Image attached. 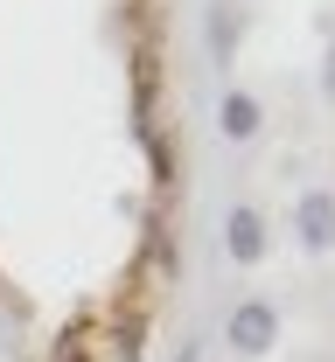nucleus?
Instances as JSON below:
<instances>
[{
  "label": "nucleus",
  "instance_id": "obj_4",
  "mask_svg": "<svg viewBox=\"0 0 335 362\" xmlns=\"http://www.w3.org/2000/svg\"><path fill=\"white\" fill-rule=\"evenodd\" d=\"M217 126H224L231 139H251L259 133V98H251V90H231V98L217 105Z\"/></svg>",
  "mask_w": 335,
  "mask_h": 362
},
{
  "label": "nucleus",
  "instance_id": "obj_1",
  "mask_svg": "<svg viewBox=\"0 0 335 362\" xmlns=\"http://www.w3.org/2000/svg\"><path fill=\"white\" fill-rule=\"evenodd\" d=\"M273 334H280V314H273L266 300H238V307H231V341H238L244 356L273 349Z\"/></svg>",
  "mask_w": 335,
  "mask_h": 362
},
{
  "label": "nucleus",
  "instance_id": "obj_3",
  "mask_svg": "<svg viewBox=\"0 0 335 362\" xmlns=\"http://www.w3.org/2000/svg\"><path fill=\"white\" fill-rule=\"evenodd\" d=\"M224 244H231V258H238V265H259V251H266V223H259L251 209H231Z\"/></svg>",
  "mask_w": 335,
  "mask_h": 362
},
{
  "label": "nucleus",
  "instance_id": "obj_2",
  "mask_svg": "<svg viewBox=\"0 0 335 362\" xmlns=\"http://www.w3.org/2000/svg\"><path fill=\"white\" fill-rule=\"evenodd\" d=\"M300 237H307L314 251L335 244V195L329 188H307V195H300Z\"/></svg>",
  "mask_w": 335,
  "mask_h": 362
},
{
  "label": "nucleus",
  "instance_id": "obj_5",
  "mask_svg": "<svg viewBox=\"0 0 335 362\" xmlns=\"http://www.w3.org/2000/svg\"><path fill=\"white\" fill-rule=\"evenodd\" d=\"M329 90H335V49H329Z\"/></svg>",
  "mask_w": 335,
  "mask_h": 362
}]
</instances>
